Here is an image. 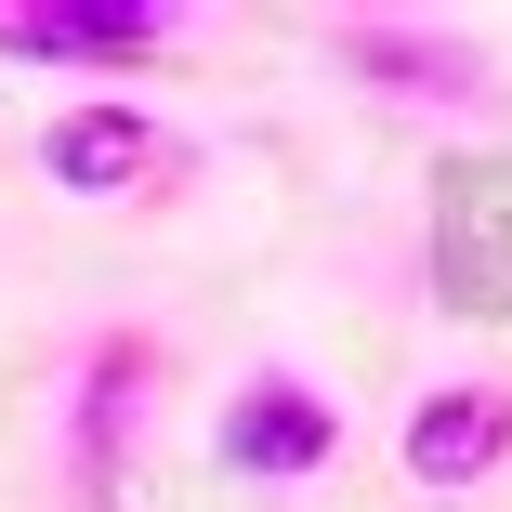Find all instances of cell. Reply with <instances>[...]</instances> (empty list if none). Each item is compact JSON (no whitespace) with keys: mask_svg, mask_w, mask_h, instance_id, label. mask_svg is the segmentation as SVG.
Masks as SVG:
<instances>
[{"mask_svg":"<svg viewBox=\"0 0 512 512\" xmlns=\"http://www.w3.org/2000/svg\"><path fill=\"white\" fill-rule=\"evenodd\" d=\"M171 171H184V132L132 92H79L40 119V184H66V197H158Z\"/></svg>","mask_w":512,"mask_h":512,"instance_id":"cell-1","label":"cell"},{"mask_svg":"<svg viewBox=\"0 0 512 512\" xmlns=\"http://www.w3.org/2000/svg\"><path fill=\"white\" fill-rule=\"evenodd\" d=\"M329 460H342V394H316L302 368H250L224 394V473L302 486V473H329Z\"/></svg>","mask_w":512,"mask_h":512,"instance_id":"cell-3","label":"cell"},{"mask_svg":"<svg viewBox=\"0 0 512 512\" xmlns=\"http://www.w3.org/2000/svg\"><path fill=\"white\" fill-rule=\"evenodd\" d=\"M394 460H407V486H486L499 460H512V381H447V394H421L407 407V434H394Z\"/></svg>","mask_w":512,"mask_h":512,"instance_id":"cell-7","label":"cell"},{"mask_svg":"<svg viewBox=\"0 0 512 512\" xmlns=\"http://www.w3.org/2000/svg\"><path fill=\"white\" fill-rule=\"evenodd\" d=\"M158 329H106L79 355V394H66V486H79V512H106L119 499V460H132V434H145V407H158Z\"/></svg>","mask_w":512,"mask_h":512,"instance_id":"cell-2","label":"cell"},{"mask_svg":"<svg viewBox=\"0 0 512 512\" xmlns=\"http://www.w3.org/2000/svg\"><path fill=\"white\" fill-rule=\"evenodd\" d=\"M171 40L158 0H0V53L14 66H66V79H119Z\"/></svg>","mask_w":512,"mask_h":512,"instance_id":"cell-5","label":"cell"},{"mask_svg":"<svg viewBox=\"0 0 512 512\" xmlns=\"http://www.w3.org/2000/svg\"><path fill=\"white\" fill-rule=\"evenodd\" d=\"M342 66L368 92H394V106H447V119H486L499 106V66L473 40H447V27H407V14H355L342 27Z\"/></svg>","mask_w":512,"mask_h":512,"instance_id":"cell-4","label":"cell"},{"mask_svg":"<svg viewBox=\"0 0 512 512\" xmlns=\"http://www.w3.org/2000/svg\"><path fill=\"white\" fill-rule=\"evenodd\" d=\"M434 289L460 316H512V171H447L434 184Z\"/></svg>","mask_w":512,"mask_h":512,"instance_id":"cell-6","label":"cell"}]
</instances>
